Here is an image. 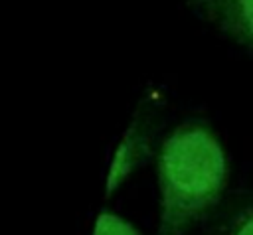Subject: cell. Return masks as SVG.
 Masks as SVG:
<instances>
[{
    "label": "cell",
    "mask_w": 253,
    "mask_h": 235,
    "mask_svg": "<svg viewBox=\"0 0 253 235\" xmlns=\"http://www.w3.org/2000/svg\"><path fill=\"white\" fill-rule=\"evenodd\" d=\"M229 180L225 148L211 126L186 120L156 152L158 235H186L221 199Z\"/></svg>",
    "instance_id": "obj_1"
},
{
    "label": "cell",
    "mask_w": 253,
    "mask_h": 235,
    "mask_svg": "<svg viewBox=\"0 0 253 235\" xmlns=\"http://www.w3.org/2000/svg\"><path fill=\"white\" fill-rule=\"evenodd\" d=\"M158 117L150 107H140L130 124L126 126L119 148L115 152L113 164L107 174V196L115 194L150 156L154 150V140L158 132Z\"/></svg>",
    "instance_id": "obj_2"
},
{
    "label": "cell",
    "mask_w": 253,
    "mask_h": 235,
    "mask_svg": "<svg viewBox=\"0 0 253 235\" xmlns=\"http://www.w3.org/2000/svg\"><path fill=\"white\" fill-rule=\"evenodd\" d=\"M188 8L219 34L253 51V0H186Z\"/></svg>",
    "instance_id": "obj_3"
},
{
    "label": "cell",
    "mask_w": 253,
    "mask_h": 235,
    "mask_svg": "<svg viewBox=\"0 0 253 235\" xmlns=\"http://www.w3.org/2000/svg\"><path fill=\"white\" fill-rule=\"evenodd\" d=\"M219 235H253V199L237 205L225 215Z\"/></svg>",
    "instance_id": "obj_4"
},
{
    "label": "cell",
    "mask_w": 253,
    "mask_h": 235,
    "mask_svg": "<svg viewBox=\"0 0 253 235\" xmlns=\"http://www.w3.org/2000/svg\"><path fill=\"white\" fill-rule=\"evenodd\" d=\"M93 235H140V231L125 217L111 211H103L95 221Z\"/></svg>",
    "instance_id": "obj_5"
}]
</instances>
